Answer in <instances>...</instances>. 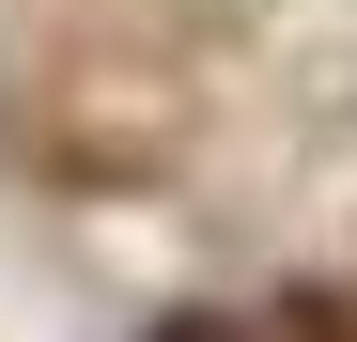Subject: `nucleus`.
<instances>
[{"mask_svg": "<svg viewBox=\"0 0 357 342\" xmlns=\"http://www.w3.org/2000/svg\"><path fill=\"white\" fill-rule=\"evenodd\" d=\"M295 342H357V296H295Z\"/></svg>", "mask_w": 357, "mask_h": 342, "instance_id": "f257e3e1", "label": "nucleus"}, {"mask_svg": "<svg viewBox=\"0 0 357 342\" xmlns=\"http://www.w3.org/2000/svg\"><path fill=\"white\" fill-rule=\"evenodd\" d=\"M155 342H233V327H218V311H187V327H155Z\"/></svg>", "mask_w": 357, "mask_h": 342, "instance_id": "f03ea898", "label": "nucleus"}]
</instances>
